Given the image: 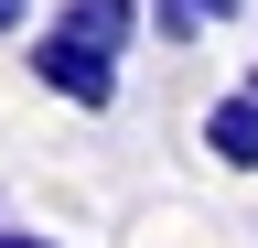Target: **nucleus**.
<instances>
[{
	"label": "nucleus",
	"instance_id": "f257e3e1",
	"mask_svg": "<svg viewBox=\"0 0 258 248\" xmlns=\"http://www.w3.org/2000/svg\"><path fill=\"white\" fill-rule=\"evenodd\" d=\"M32 86H54L64 108H118V54H97V43H76V33H32Z\"/></svg>",
	"mask_w": 258,
	"mask_h": 248
},
{
	"label": "nucleus",
	"instance_id": "f03ea898",
	"mask_svg": "<svg viewBox=\"0 0 258 248\" xmlns=\"http://www.w3.org/2000/svg\"><path fill=\"white\" fill-rule=\"evenodd\" d=\"M205 162H226V173H258V76H237V86L205 108Z\"/></svg>",
	"mask_w": 258,
	"mask_h": 248
},
{
	"label": "nucleus",
	"instance_id": "7ed1b4c3",
	"mask_svg": "<svg viewBox=\"0 0 258 248\" xmlns=\"http://www.w3.org/2000/svg\"><path fill=\"white\" fill-rule=\"evenodd\" d=\"M140 0H64V11H54V33H76V43H97V54H129V43H140Z\"/></svg>",
	"mask_w": 258,
	"mask_h": 248
},
{
	"label": "nucleus",
	"instance_id": "20e7f679",
	"mask_svg": "<svg viewBox=\"0 0 258 248\" xmlns=\"http://www.w3.org/2000/svg\"><path fill=\"white\" fill-rule=\"evenodd\" d=\"M161 33H172V43H194V33H215V22H237V0H161Z\"/></svg>",
	"mask_w": 258,
	"mask_h": 248
},
{
	"label": "nucleus",
	"instance_id": "39448f33",
	"mask_svg": "<svg viewBox=\"0 0 258 248\" xmlns=\"http://www.w3.org/2000/svg\"><path fill=\"white\" fill-rule=\"evenodd\" d=\"M0 248H64V237H43V227H0Z\"/></svg>",
	"mask_w": 258,
	"mask_h": 248
},
{
	"label": "nucleus",
	"instance_id": "423d86ee",
	"mask_svg": "<svg viewBox=\"0 0 258 248\" xmlns=\"http://www.w3.org/2000/svg\"><path fill=\"white\" fill-rule=\"evenodd\" d=\"M22 22H32V0H0V33H22Z\"/></svg>",
	"mask_w": 258,
	"mask_h": 248
}]
</instances>
